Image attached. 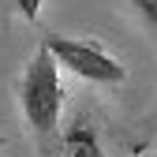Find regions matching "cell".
Masks as SVG:
<instances>
[{
    "label": "cell",
    "instance_id": "cell-1",
    "mask_svg": "<svg viewBox=\"0 0 157 157\" xmlns=\"http://www.w3.org/2000/svg\"><path fill=\"white\" fill-rule=\"evenodd\" d=\"M19 101H23V116L26 124L49 139L60 124V101H64V90H60V67H56V56L41 45L30 64L23 67V82H19Z\"/></svg>",
    "mask_w": 157,
    "mask_h": 157
},
{
    "label": "cell",
    "instance_id": "cell-2",
    "mask_svg": "<svg viewBox=\"0 0 157 157\" xmlns=\"http://www.w3.org/2000/svg\"><path fill=\"white\" fill-rule=\"evenodd\" d=\"M41 45L56 56V64H64L75 78H86V82H124L127 78V67L116 60V56H109L105 49H97L94 41L49 34Z\"/></svg>",
    "mask_w": 157,
    "mask_h": 157
},
{
    "label": "cell",
    "instance_id": "cell-3",
    "mask_svg": "<svg viewBox=\"0 0 157 157\" xmlns=\"http://www.w3.org/2000/svg\"><path fill=\"white\" fill-rule=\"evenodd\" d=\"M64 157H105L101 153V142L86 120H75L64 135Z\"/></svg>",
    "mask_w": 157,
    "mask_h": 157
},
{
    "label": "cell",
    "instance_id": "cell-4",
    "mask_svg": "<svg viewBox=\"0 0 157 157\" xmlns=\"http://www.w3.org/2000/svg\"><path fill=\"white\" fill-rule=\"evenodd\" d=\"M131 4H135V11L142 15V23L157 34V0H131Z\"/></svg>",
    "mask_w": 157,
    "mask_h": 157
},
{
    "label": "cell",
    "instance_id": "cell-5",
    "mask_svg": "<svg viewBox=\"0 0 157 157\" xmlns=\"http://www.w3.org/2000/svg\"><path fill=\"white\" fill-rule=\"evenodd\" d=\"M19 11H23V19H37V11H41V0H19Z\"/></svg>",
    "mask_w": 157,
    "mask_h": 157
},
{
    "label": "cell",
    "instance_id": "cell-6",
    "mask_svg": "<svg viewBox=\"0 0 157 157\" xmlns=\"http://www.w3.org/2000/svg\"><path fill=\"white\" fill-rule=\"evenodd\" d=\"M0 142H4V139H0Z\"/></svg>",
    "mask_w": 157,
    "mask_h": 157
}]
</instances>
